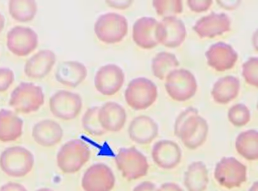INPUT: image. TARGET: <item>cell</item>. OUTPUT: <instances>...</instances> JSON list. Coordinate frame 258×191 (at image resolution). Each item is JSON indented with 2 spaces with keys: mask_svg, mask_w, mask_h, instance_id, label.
<instances>
[{
  "mask_svg": "<svg viewBox=\"0 0 258 191\" xmlns=\"http://www.w3.org/2000/svg\"><path fill=\"white\" fill-rule=\"evenodd\" d=\"M209 126L196 108L190 107L182 111L176 119L174 134L190 150L198 149L208 138Z\"/></svg>",
  "mask_w": 258,
  "mask_h": 191,
  "instance_id": "1",
  "label": "cell"
},
{
  "mask_svg": "<svg viewBox=\"0 0 258 191\" xmlns=\"http://www.w3.org/2000/svg\"><path fill=\"white\" fill-rule=\"evenodd\" d=\"M34 157L30 150L20 146L7 148L0 155V168L9 177H25L34 166Z\"/></svg>",
  "mask_w": 258,
  "mask_h": 191,
  "instance_id": "2",
  "label": "cell"
},
{
  "mask_svg": "<svg viewBox=\"0 0 258 191\" xmlns=\"http://www.w3.org/2000/svg\"><path fill=\"white\" fill-rule=\"evenodd\" d=\"M90 149L85 142L74 139L66 142L57 155V163L61 171L65 174H74L90 159Z\"/></svg>",
  "mask_w": 258,
  "mask_h": 191,
  "instance_id": "3",
  "label": "cell"
},
{
  "mask_svg": "<svg viewBox=\"0 0 258 191\" xmlns=\"http://www.w3.org/2000/svg\"><path fill=\"white\" fill-rule=\"evenodd\" d=\"M94 33L101 42L114 44L121 42L128 32V23L122 15L116 13L101 15L94 24Z\"/></svg>",
  "mask_w": 258,
  "mask_h": 191,
  "instance_id": "4",
  "label": "cell"
},
{
  "mask_svg": "<svg viewBox=\"0 0 258 191\" xmlns=\"http://www.w3.org/2000/svg\"><path fill=\"white\" fill-rule=\"evenodd\" d=\"M44 102V94L40 86L22 83L13 91L9 104L16 113L29 114L37 111Z\"/></svg>",
  "mask_w": 258,
  "mask_h": 191,
  "instance_id": "5",
  "label": "cell"
},
{
  "mask_svg": "<svg viewBox=\"0 0 258 191\" xmlns=\"http://www.w3.org/2000/svg\"><path fill=\"white\" fill-rule=\"evenodd\" d=\"M165 88L173 100L183 102L196 95L198 83L190 71L185 69H176L166 77Z\"/></svg>",
  "mask_w": 258,
  "mask_h": 191,
  "instance_id": "6",
  "label": "cell"
},
{
  "mask_svg": "<svg viewBox=\"0 0 258 191\" xmlns=\"http://www.w3.org/2000/svg\"><path fill=\"white\" fill-rule=\"evenodd\" d=\"M117 169L128 180H137L147 174L149 164L146 157L136 148H122L115 157Z\"/></svg>",
  "mask_w": 258,
  "mask_h": 191,
  "instance_id": "7",
  "label": "cell"
},
{
  "mask_svg": "<svg viewBox=\"0 0 258 191\" xmlns=\"http://www.w3.org/2000/svg\"><path fill=\"white\" fill-rule=\"evenodd\" d=\"M157 86L145 78L134 79L129 83L124 93L125 100L135 110L146 109L157 100Z\"/></svg>",
  "mask_w": 258,
  "mask_h": 191,
  "instance_id": "8",
  "label": "cell"
},
{
  "mask_svg": "<svg viewBox=\"0 0 258 191\" xmlns=\"http://www.w3.org/2000/svg\"><path fill=\"white\" fill-rule=\"evenodd\" d=\"M214 177L227 189L239 187L246 181L247 168L234 157H224L216 165Z\"/></svg>",
  "mask_w": 258,
  "mask_h": 191,
  "instance_id": "9",
  "label": "cell"
},
{
  "mask_svg": "<svg viewBox=\"0 0 258 191\" xmlns=\"http://www.w3.org/2000/svg\"><path fill=\"white\" fill-rule=\"evenodd\" d=\"M83 105V99L79 94L66 90L57 91L49 100L51 113L66 121L76 118L80 114Z\"/></svg>",
  "mask_w": 258,
  "mask_h": 191,
  "instance_id": "10",
  "label": "cell"
},
{
  "mask_svg": "<svg viewBox=\"0 0 258 191\" xmlns=\"http://www.w3.org/2000/svg\"><path fill=\"white\" fill-rule=\"evenodd\" d=\"M38 45V35L29 27H15L8 33L7 46L18 57H26L36 49Z\"/></svg>",
  "mask_w": 258,
  "mask_h": 191,
  "instance_id": "11",
  "label": "cell"
},
{
  "mask_svg": "<svg viewBox=\"0 0 258 191\" xmlns=\"http://www.w3.org/2000/svg\"><path fill=\"white\" fill-rule=\"evenodd\" d=\"M113 172L108 165L94 164L87 169L82 179V187L84 191H111L115 185Z\"/></svg>",
  "mask_w": 258,
  "mask_h": 191,
  "instance_id": "12",
  "label": "cell"
},
{
  "mask_svg": "<svg viewBox=\"0 0 258 191\" xmlns=\"http://www.w3.org/2000/svg\"><path fill=\"white\" fill-rule=\"evenodd\" d=\"M124 73L115 65H107L99 69L94 78L96 90L106 96H113L121 90L124 83Z\"/></svg>",
  "mask_w": 258,
  "mask_h": 191,
  "instance_id": "13",
  "label": "cell"
},
{
  "mask_svg": "<svg viewBox=\"0 0 258 191\" xmlns=\"http://www.w3.org/2000/svg\"><path fill=\"white\" fill-rule=\"evenodd\" d=\"M186 30L184 23L176 17H165L158 22L157 38L158 44L165 47H179L184 42Z\"/></svg>",
  "mask_w": 258,
  "mask_h": 191,
  "instance_id": "14",
  "label": "cell"
},
{
  "mask_svg": "<svg viewBox=\"0 0 258 191\" xmlns=\"http://www.w3.org/2000/svg\"><path fill=\"white\" fill-rule=\"evenodd\" d=\"M231 25V19L227 14L212 13L199 19L194 30L201 38H213L229 32Z\"/></svg>",
  "mask_w": 258,
  "mask_h": 191,
  "instance_id": "15",
  "label": "cell"
},
{
  "mask_svg": "<svg viewBox=\"0 0 258 191\" xmlns=\"http://www.w3.org/2000/svg\"><path fill=\"white\" fill-rule=\"evenodd\" d=\"M206 56L208 65L218 72L231 70L238 59V54L233 47L221 42L212 45Z\"/></svg>",
  "mask_w": 258,
  "mask_h": 191,
  "instance_id": "16",
  "label": "cell"
},
{
  "mask_svg": "<svg viewBox=\"0 0 258 191\" xmlns=\"http://www.w3.org/2000/svg\"><path fill=\"white\" fill-rule=\"evenodd\" d=\"M152 156L157 166L163 169H173L180 164L182 151L175 142L163 140L154 145Z\"/></svg>",
  "mask_w": 258,
  "mask_h": 191,
  "instance_id": "17",
  "label": "cell"
},
{
  "mask_svg": "<svg viewBox=\"0 0 258 191\" xmlns=\"http://www.w3.org/2000/svg\"><path fill=\"white\" fill-rule=\"evenodd\" d=\"M55 62L56 55L52 50H41L25 63L24 73L30 79H42L50 73Z\"/></svg>",
  "mask_w": 258,
  "mask_h": 191,
  "instance_id": "18",
  "label": "cell"
},
{
  "mask_svg": "<svg viewBox=\"0 0 258 191\" xmlns=\"http://www.w3.org/2000/svg\"><path fill=\"white\" fill-rule=\"evenodd\" d=\"M158 22L152 17H142L137 20L133 27V39L135 44L145 49L157 46V29Z\"/></svg>",
  "mask_w": 258,
  "mask_h": 191,
  "instance_id": "19",
  "label": "cell"
},
{
  "mask_svg": "<svg viewBox=\"0 0 258 191\" xmlns=\"http://www.w3.org/2000/svg\"><path fill=\"white\" fill-rule=\"evenodd\" d=\"M126 111L121 104L116 102H107L99 107V119L106 132L121 131L126 123Z\"/></svg>",
  "mask_w": 258,
  "mask_h": 191,
  "instance_id": "20",
  "label": "cell"
},
{
  "mask_svg": "<svg viewBox=\"0 0 258 191\" xmlns=\"http://www.w3.org/2000/svg\"><path fill=\"white\" fill-rule=\"evenodd\" d=\"M32 136L40 146L51 147L59 144L63 133L60 124L52 119H43L33 127Z\"/></svg>",
  "mask_w": 258,
  "mask_h": 191,
  "instance_id": "21",
  "label": "cell"
},
{
  "mask_svg": "<svg viewBox=\"0 0 258 191\" xmlns=\"http://www.w3.org/2000/svg\"><path fill=\"white\" fill-rule=\"evenodd\" d=\"M128 134L130 138L135 143L149 144L158 136V124L149 116H137L130 123Z\"/></svg>",
  "mask_w": 258,
  "mask_h": 191,
  "instance_id": "22",
  "label": "cell"
},
{
  "mask_svg": "<svg viewBox=\"0 0 258 191\" xmlns=\"http://www.w3.org/2000/svg\"><path fill=\"white\" fill-rule=\"evenodd\" d=\"M55 76L56 80L61 85L74 88L86 80L88 70L83 63L78 61H65L58 66Z\"/></svg>",
  "mask_w": 258,
  "mask_h": 191,
  "instance_id": "23",
  "label": "cell"
},
{
  "mask_svg": "<svg viewBox=\"0 0 258 191\" xmlns=\"http://www.w3.org/2000/svg\"><path fill=\"white\" fill-rule=\"evenodd\" d=\"M24 121L15 112L0 110V142L8 143L16 141L23 134Z\"/></svg>",
  "mask_w": 258,
  "mask_h": 191,
  "instance_id": "24",
  "label": "cell"
},
{
  "mask_svg": "<svg viewBox=\"0 0 258 191\" xmlns=\"http://www.w3.org/2000/svg\"><path fill=\"white\" fill-rule=\"evenodd\" d=\"M240 81L232 76H225L214 84L212 96L214 100L219 104H227L238 96Z\"/></svg>",
  "mask_w": 258,
  "mask_h": 191,
  "instance_id": "25",
  "label": "cell"
},
{
  "mask_svg": "<svg viewBox=\"0 0 258 191\" xmlns=\"http://www.w3.org/2000/svg\"><path fill=\"white\" fill-rule=\"evenodd\" d=\"M209 181L208 170L203 162H195L189 165L184 178L188 191H205Z\"/></svg>",
  "mask_w": 258,
  "mask_h": 191,
  "instance_id": "26",
  "label": "cell"
},
{
  "mask_svg": "<svg viewBox=\"0 0 258 191\" xmlns=\"http://www.w3.org/2000/svg\"><path fill=\"white\" fill-rule=\"evenodd\" d=\"M236 149L242 157L249 161L258 159V133L249 130L240 134L236 141Z\"/></svg>",
  "mask_w": 258,
  "mask_h": 191,
  "instance_id": "27",
  "label": "cell"
},
{
  "mask_svg": "<svg viewBox=\"0 0 258 191\" xmlns=\"http://www.w3.org/2000/svg\"><path fill=\"white\" fill-rule=\"evenodd\" d=\"M37 10V3L33 0H10L9 3L10 16L18 22L32 21L36 16Z\"/></svg>",
  "mask_w": 258,
  "mask_h": 191,
  "instance_id": "28",
  "label": "cell"
},
{
  "mask_svg": "<svg viewBox=\"0 0 258 191\" xmlns=\"http://www.w3.org/2000/svg\"><path fill=\"white\" fill-rule=\"evenodd\" d=\"M179 66V62L172 53L162 52L153 58L152 68L153 75L160 80H165L168 74Z\"/></svg>",
  "mask_w": 258,
  "mask_h": 191,
  "instance_id": "29",
  "label": "cell"
},
{
  "mask_svg": "<svg viewBox=\"0 0 258 191\" xmlns=\"http://www.w3.org/2000/svg\"><path fill=\"white\" fill-rule=\"evenodd\" d=\"M99 106L89 108L82 118L84 131L92 136L100 137L106 133L99 121Z\"/></svg>",
  "mask_w": 258,
  "mask_h": 191,
  "instance_id": "30",
  "label": "cell"
},
{
  "mask_svg": "<svg viewBox=\"0 0 258 191\" xmlns=\"http://www.w3.org/2000/svg\"><path fill=\"white\" fill-rule=\"evenodd\" d=\"M153 5L158 15L165 17H175L183 11L180 0H155Z\"/></svg>",
  "mask_w": 258,
  "mask_h": 191,
  "instance_id": "31",
  "label": "cell"
},
{
  "mask_svg": "<svg viewBox=\"0 0 258 191\" xmlns=\"http://www.w3.org/2000/svg\"><path fill=\"white\" fill-rule=\"evenodd\" d=\"M228 118L235 126L241 127L249 123L251 119V113L248 108L244 104H234L228 112Z\"/></svg>",
  "mask_w": 258,
  "mask_h": 191,
  "instance_id": "32",
  "label": "cell"
},
{
  "mask_svg": "<svg viewBox=\"0 0 258 191\" xmlns=\"http://www.w3.org/2000/svg\"><path fill=\"white\" fill-rule=\"evenodd\" d=\"M258 58L250 57L242 66V76L249 85L254 87L258 86L257 78Z\"/></svg>",
  "mask_w": 258,
  "mask_h": 191,
  "instance_id": "33",
  "label": "cell"
},
{
  "mask_svg": "<svg viewBox=\"0 0 258 191\" xmlns=\"http://www.w3.org/2000/svg\"><path fill=\"white\" fill-rule=\"evenodd\" d=\"M15 81V75L9 68H0V93L10 88Z\"/></svg>",
  "mask_w": 258,
  "mask_h": 191,
  "instance_id": "34",
  "label": "cell"
},
{
  "mask_svg": "<svg viewBox=\"0 0 258 191\" xmlns=\"http://www.w3.org/2000/svg\"><path fill=\"white\" fill-rule=\"evenodd\" d=\"M211 0H189L188 6L191 11L201 13L207 11L213 5Z\"/></svg>",
  "mask_w": 258,
  "mask_h": 191,
  "instance_id": "35",
  "label": "cell"
},
{
  "mask_svg": "<svg viewBox=\"0 0 258 191\" xmlns=\"http://www.w3.org/2000/svg\"><path fill=\"white\" fill-rule=\"evenodd\" d=\"M0 191H27L24 185L16 182H8L0 187Z\"/></svg>",
  "mask_w": 258,
  "mask_h": 191,
  "instance_id": "36",
  "label": "cell"
},
{
  "mask_svg": "<svg viewBox=\"0 0 258 191\" xmlns=\"http://www.w3.org/2000/svg\"><path fill=\"white\" fill-rule=\"evenodd\" d=\"M109 7L116 9H126L132 4V1H106Z\"/></svg>",
  "mask_w": 258,
  "mask_h": 191,
  "instance_id": "37",
  "label": "cell"
},
{
  "mask_svg": "<svg viewBox=\"0 0 258 191\" xmlns=\"http://www.w3.org/2000/svg\"><path fill=\"white\" fill-rule=\"evenodd\" d=\"M156 185L153 183L146 181L141 183L135 188L134 191H157Z\"/></svg>",
  "mask_w": 258,
  "mask_h": 191,
  "instance_id": "38",
  "label": "cell"
},
{
  "mask_svg": "<svg viewBox=\"0 0 258 191\" xmlns=\"http://www.w3.org/2000/svg\"><path fill=\"white\" fill-rule=\"evenodd\" d=\"M157 191H183V190L178 184L169 182L161 185Z\"/></svg>",
  "mask_w": 258,
  "mask_h": 191,
  "instance_id": "39",
  "label": "cell"
},
{
  "mask_svg": "<svg viewBox=\"0 0 258 191\" xmlns=\"http://www.w3.org/2000/svg\"><path fill=\"white\" fill-rule=\"evenodd\" d=\"M239 3L238 2H218V4H220L221 7H223L226 9L232 10L234 8L231 6V5H234L233 6H235V5H238Z\"/></svg>",
  "mask_w": 258,
  "mask_h": 191,
  "instance_id": "40",
  "label": "cell"
},
{
  "mask_svg": "<svg viewBox=\"0 0 258 191\" xmlns=\"http://www.w3.org/2000/svg\"><path fill=\"white\" fill-rule=\"evenodd\" d=\"M5 19L1 13H0V33L3 31L5 28Z\"/></svg>",
  "mask_w": 258,
  "mask_h": 191,
  "instance_id": "41",
  "label": "cell"
},
{
  "mask_svg": "<svg viewBox=\"0 0 258 191\" xmlns=\"http://www.w3.org/2000/svg\"><path fill=\"white\" fill-rule=\"evenodd\" d=\"M258 188V182H255L253 185H252L251 189H250L249 191H257Z\"/></svg>",
  "mask_w": 258,
  "mask_h": 191,
  "instance_id": "42",
  "label": "cell"
},
{
  "mask_svg": "<svg viewBox=\"0 0 258 191\" xmlns=\"http://www.w3.org/2000/svg\"><path fill=\"white\" fill-rule=\"evenodd\" d=\"M36 191H54V190L49 189V188H41V189H38Z\"/></svg>",
  "mask_w": 258,
  "mask_h": 191,
  "instance_id": "43",
  "label": "cell"
}]
</instances>
